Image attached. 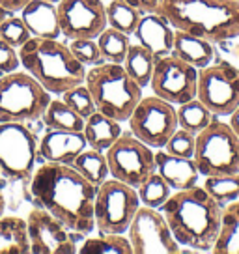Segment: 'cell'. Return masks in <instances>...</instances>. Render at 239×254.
I'll use <instances>...</instances> for the list:
<instances>
[{
    "mask_svg": "<svg viewBox=\"0 0 239 254\" xmlns=\"http://www.w3.org/2000/svg\"><path fill=\"white\" fill-rule=\"evenodd\" d=\"M96 192L97 185L88 182L71 165L45 163L30 178L34 206L55 215L77 236H88L96 230Z\"/></svg>",
    "mask_w": 239,
    "mask_h": 254,
    "instance_id": "obj_1",
    "label": "cell"
},
{
    "mask_svg": "<svg viewBox=\"0 0 239 254\" xmlns=\"http://www.w3.org/2000/svg\"><path fill=\"white\" fill-rule=\"evenodd\" d=\"M161 213L181 251L211 253L221 230L223 206L202 185L174 190L163 204Z\"/></svg>",
    "mask_w": 239,
    "mask_h": 254,
    "instance_id": "obj_2",
    "label": "cell"
},
{
    "mask_svg": "<svg viewBox=\"0 0 239 254\" xmlns=\"http://www.w3.org/2000/svg\"><path fill=\"white\" fill-rule=\"evenodd\" d=\"M159 13L176 30L215 45L239 40L238 0H163Z\"/></svg>",
    "mask_w": 239,
    "mask_h": 254,
    "instance_id": "obj_3",
    "label": "cell"
},
{
    "mask_svg": "<svg viewBox=\"0 0 239 254\" xmlns=\"http://www.w3.org/2000/svg\"><path fill=\"white\" fill-rule=\"evenodd\" d=\"M19 60L51 95H62L65 90L79 86L86 77V65L73 56L69 45L47 38H30L19 47Z\"/></svg>",
    "mask_w": 239,
    "mask_h": 254,
    "instance_id": "obj_4",
    "label": "cell"
},
{
    "mask_svg": "<svg viewBox=\"0 0 239 254\" xmlns=\"http://www.w3.org/2000/svg\"><path fill=\"white\" fill-rule=\"evenodd\" d=\"M84 84L94 97L97 111L118 122H127L142 97V88L129 77L123 64L103 60L90 65Z\"/></svg>",
    "mask_w": 239,
    "mask_h": 254,
    "instance_id": "obj_5",
    "label": "cell"
},
{
    "mask_svg": "<svg viewBox=\"0 0 239 254\" xmlns=\"http://www.w3.org/2000/svg\"><path fill=\"white\" fill-rule=\"evenodd\" d=\"M51 94L28 71L0 75V124L36 122L51 103Z\"/></svg>",
    "mask_w": 239,
    "mask_h": 254,
    "instance_id": "obj_6",
    "label": "cell"
},
{
    "mask_svg": "<svg viewBox=\"0 0 239 254\" xmlns=\"http://www.w3.org/2000/svg\"><path fill=\"white\" fill-rule=\"evenodd\" d=\"M194 163L200 176L239 174V136L224 118H213L196 135Z\"/></svg>",
    "mask_w": 239,
    "mask_h": 254,
    "instance_id": "obj_7",
    "label": "cell"
},
{
    "mask_svg": "<svg viewBox=\"0 0 239 254\" xmlns=\"http://www.w3.org/2000/svg\"><path fill=\"white\" fill-rule=\"evenodd\" d=\"M138 207L140 198L135 187L116 178H107L97 185L94 202L96 230L101 234H125Z\"/></svg>",
    "mask_w": 239,
    "mask_h": 254,
    "instance_id": "obj_8",
    "label": "cell"
},
{
    "mask_svg": "<svg viewBox=\"0 0 239 254\" xmlns=\"http://www.w3.org/2000/svg\"><path fill=\"white\" fill-rule=\"evenodd\" d=\"M40 140L21 122L0 124V174L9 182H30L36 170Z\"/></svg>",
    "mask_w": 239,
    "mask_h": 254,
    "instance_id": "obj_9",
    "label": "cell"
},
{
    "mask_svg": "<svg viewBox=\"0 0 239 254\" xmlns=\"http://www.w3.org/2000/svg\"><path fill=\"white\" fill-rule=\"evenodd\" d=\"M196 97L217 118H228L239 105V67L228 60H215L198 69Z\"/></svg>",
    "mask_w": 239,
    "mask_h": 254,
    "instance_id": "obj_10",
    "label": "cell"
},
{
    "mask_svg": "<svg viewBox=\"0 0 239 254\" xmlns=\"http://www.w3.org/2000/svg\"><path fill=\"white\" fill-rule=\"evenodd\" d=\"M129 133L148 144L153 150L165 148L168 138L178 129V112L176 105L168 103L157 95H142L135 111L127 120Z\"/></svg>",
    "mask_w": 239,
    "mask_h": 254,
    "instance_id": "obj_11",
    "label": "cell"
},
{
    "mask_svg": "<svg viewBox=\"0 0 239 254\" xmlns=\"http://www.w3.org/2000/svg\"><path fill=\"white\" fill-rule=\"evenodd\" d=\"M105 153L112 178L135 189L155 172V151L133 133H121Z\"/></svg>",
    "mask_w": 239,
    "mask_h": 254,
    "instance_id": "obj_12",
    "label": "cell"
},
{
    "mask_svg": "<svg viewBox=\"0 0 239 254\" xmlns=\"http://www.w3.org/2000/svg\"><path fill=\"white\" fill-rule=\"evenodd\" d=\"M127 238L133 254H178L181 245L176 241L161 209L142 206L138 207L127 228Z\"/></svg>",
    "mask_w": 239,
    "mask_h": 254,
    "instance_id": "obj_13",
    "label": "cell"
},
{
    "mask_svg": "<svg viewBox=\"0 0 239 254\" xmlns=\"http://www.w3.org/2000/svg\"><path fill=\"white\" fill-rule=\"evenodd\" d=\"M150 86L157 97L178 107L196 97L198 69L174 55L163 56L155 60Z\"/></svg>",
    "mask_w": 239,
    "mask_h": 254,
    "instance_id": "obj_14",
    "label": "cell"
},
{
    "mask_svg": "<svg viewBox=\"0 0 239 254\" xmlns=\"http://www.w3.org/2000/svg\"><path fill=\"white\" fill-rule=\"evenodd\" d=\"M26 230L32 254H75L79 251L75 243L77 234L41 207L30 209L26 217Z\"/></svg>",
    "mask_w": 239,
    "mask_h": 254,
    "instance_id": "obj_15",
    "label": "cell"
},
{
    "mask_svg": "<svg viewBox=\"0 0 239 254\" xmlns=\"http://www.w3.org/2000/svg\"><path fill=\"white\" fill-rule=\"evenodd\" d=\"M56 8L60 32L69 41L80 38L97 40L109 26L103 0H60Z\"/></svg>",
    "mask_w": 239,
    "mask_h": 254,
    "instance_id": "obj_16",
    "label": "cell"
},
{
    "mask_svg": "<svg viewBox=\"0 0 239 254\" xmlns=\"http://www.w3.org/2000/svg\"><path fill=\"white\" fill-rule=\"evenodd\" d=\"M174 34L176 28L167 21V17L155 13H142L136 30L133 32L135 41L146 47L155 58L172 55L174 49Z\"/></svg>",
    "mask_w": 239,
    "mask_h": 254,
    "instance_id": "obj_17",
    "label": "cell"
},
{
    "mask_svg": "<svg viewBox=\"0 0 239 254\" xmlns=\"http://www.w3.org/2000/svg\"><path fill=\"white\" fill-rule=\"evenodd\" d=\"M88 148V142L82 131H56L47 129V133L40 138L38 150L45 163H62L73 165L82 150Z\"/></svg>",
    "mask_w": 239,
    "mask_h": 254,
    "instance_id": "obj_18",
    "label": "cell"
},
{
    "mask_svg": "<svg viewBox=\"0 0 239 254\" xmlns=\"http://www.w3.org/2000/svg\"><path fill=\"white\" fill-rule=\"evenodd\" d=\"M155 170L165 178L172 190L191 189L198 185L200 172L192 157H178L159 148L155 151Z\"/></svg>",
    "mask_w": 239,
    "mask_h": 254,
    "instance_id": "obj_19",
    "label": "cell"
},
{
    "mask_svg": "<svg viewBox=\"0 0 239 254\" xmlns=\"http://www.w3.org/2000/svg\"><path fill=\"white\" fill-rule=\"evenodd\" d=\"M21 19L34 38L56 40L62 34L58 21V8L56 4L47 0H30L21 9Z\"/></svg>",
    "mask_w": 239,
    "mask_h": 254,
    "instance_id": "obj_20",
    "label": "cell"
},
{
    "mask_svg": "<svg viewBox=\"0 0 239 254\" xmlns=\"http://www.w3.org/2000/svg\"><path fill=\"white\" fill-rule=\"evenodd\" d=\"M172 55L181 58L183 62L194 65L196 69H202L215 60V43L187 34L183 30H176L174 34V49Z\"/></svg>",
    "mask_w": 239,
    "mask_h": 254,
    "instance_id": "obj_21",
    "label": "cell"
},
{
    "mask_svg": "<svg viewBox=\"0 0 239 254\" xmlns=\"http://www.w3.org/2000/svg\"><path fill=\"white\" fill-rule=\"evenodd\" d=\"M120 124L121 122L109 118L99 111H96L92 116H88L84 120V129H82L88 146L94 148V150L107 151L123 133Z\"/></svg>",
    "mask_w": 239,
    "mask_h": 254,
    "instance_id": "obj_22",
    "label": "cell"
},
{
    "mask_svg": "<svg viewBox=\"0 0 239 254\" xmlns=\"http://www.w3.org/2000/svg\"><path fill=\"white\" fill-rule=\"evenodd\" d=\"M30 241L26 219L15 215L0 217V254H28Z\"/></svg>",
    "mask_w": 239,
    "mask_h": 254,
    "instance_id": "obj_23",
    "label": "cell"
},
{
    "mask_svg": "<svg viewBox=\"0 0 239 254\" xmlns=\"http://www.w3.org/2000/svg\"><path fill=\"white\" fill-rule=\"evenodd\" d=\"M213 254H239V200L223 206L221 230L211 249Z\"/></svg>",
    "mask_w": 239,
    "mask_h": 254,
    "instance_id": "obj_24",
    "label": "cell"
},
{
    "mask_svg": "<svg viewBox=\"0 0 239 254\" xmlns=\"http://www.w3.org/2000/svg\"><path fill=\"white\" fill-rule=\"evenodd\" d=\"M40 120L47 129H56V131H82L84 129V118L73 111L62 97L51 99V103L47 105Z\"/></svg>",
    "mask_w": 239,
    "mask_h": 254,
    "instance_id": "obj_25",
    "label": "cell"
},
{
    "mask_svg": "<svg viewBox=\"0 0 239 254\" xmlns=\"http://www.w3.org/2000/svg\"><path fill=\"white\" fill-rule=\"evenodd\" d=\"M155 56L142 47L140 43H131L127 51V56L123 60V67L129 73V77L135 80L140 88L150 86V80L153 75V67H155Z\"/></svg>",
    "mask_w": 239,
    "mask_h": 254,
    "instance_id": "obj_26",
    "label": "cell"
},
{
    "mask_svg": "<svg viewBox=\"0 0 239 254\" xmlns=\"http://www.w3.org/2000/svg\"><path fill=\"white\" fill-rule=\"evenodd\" d=\"M77 172L86 178L88 182H92L94 185L103 183L109 176H111V168H109V161H107V153L99 150H94L88 146L86 150H82L77 155V159L71 165Z\"/></svg>",
    "mask_w": 239,
    "mask_h": 254,
    "instance_id": "obj_27",
    "label": "cell"
},
{
    "mask_svg": "<svg viewBox=\"0 0 239 254\" xmlns=\"http://www.w3.org/2000/svg\"><path fill=\"white\" fill-rule=\"evenodd\" d=\"M176 112H178V126L181 127V129L191 131L194 135H198L202 129H206L211 124V120L215 118L211 114V111L200 101L198 97L178 105Z\"/></svg>",
    "mask_w": 239,
    "mask_h": 254,
    "instance_id": "obj_28",
    "label": "cell"
},
{
    "mask_svg": "<svg viewBox=\"0 0 239 254\" xmlns=\"http://www.w3.org/2000/svg\"><path fill=\"white\" fill-rule=\"evenodd\" d=\"M79 254H133L129 238L123 234H101L97 238H88L79 247Z\"/></svg>",
    "mask_w": 239,
    "mask_h": 254,
    "instance_id": "obj_29",
    "label": "cell"
},
{
    "mask_svg": "<svg viewBox=\"0 0 239 254\" xmlns=\"http://www.w3.org/2000/svg\"><path fill=\"white\" fill-rule=\"evenodd\" d=\"M105 11H107V23H109V26L123 32L127 36H133V32L138 26V21L142 17V13L136 8H133L131 4H127L125 0H111L105 6Z\"/></svg>",
    "mask_w": 239,
    "mask_h": 254,
    "instance_id": "obj_30",
    "label": "cell"
},
{
    "mask_svg": "<svg viewBox=\"0 0 239 254\" xmlns=\"http://www.w3.org/2000/svg\"><path fill=\"white\" fill-rule=\"evenodd\" d=\"M97 45H99L101 58H103L105 62L123 64L125 56H127L129 45H131V40H129L127 34L107 26V28L97 36Z\"/></svg>",
    "mask_w": 239,
    "mask_h": 254,
    "instance_id": "obj_31",
    "label": "cell"
},
{
    "mask_svg": "<svg viewBox=\"0 0 239 254\" xmlns=\"http://www.w3.org/2000/svg\"><path fill=\"white\" fill-rule=\"evenodd\" d=\"M202 187L221 204L226 206L234 200H239V174L206 176Z\"/></svg>",
    "mask_w": 239,
    "mask_h": 254,
    "instance_id": "obj_32",
    "label": "cell"
},
{
    "mask_svg": "<svg viewBox=\"0 0 239 254\" xmlns=\"http://www.w3.org/2000/svg\"><path fill=\"white\" fill-rule=\"evenodd\" d=\"M136 192H138V198H140V204H142V206L161 209L163 204L170 198V194H172L174 190H172V187L165 182V178L155 170V172L136 189Z\"/></svg>",
    "mask_w": 239,
    "mask_h": 254,
    "instance_id": "obj_33",
    "label": "cell"
},
{
    "mask_svg": "<svg viewBox=\"0 0 239 254\" xmlns=\"http://www.w3.org/2000/svg\"><path fill=\"white\" fill-rule=\"evenodd\" d=\"M60 97L84 120H86L88 116H92V114L97 111L96 103H94V97H92V94H90V90L86 88L84 82L79 84V86H73V88H69V90H65Z\"/></svg>",
    "mask_w": 239,
    "mask_h": 254,
    "instance_id": "obj_34",
    "label": "cell"
},
{
    "mask_svg": "<svg viewBox=\"0 0 239 254\" xmlns=\"http://www.w3.org/2000/svg\"><path fill=\"white\" fill-rule=\"evenodd\" d=\"M0 38L4 41H8L11 47L19 49L32 38V34L26 28V24L21 19V15L11 13L4 23L0 24Z\"/></svg>",
    "mask_w": 239,
    "mask_h": 254,
    "instance_id": "obj_35",
    "label": "cell"
},
{
    "mask_svg": "<svg viewBox=\"0 0 239 254\" xmlns=\"http://www.w3.org/2000/svg\"><path fill=\"white\" fill-rule=\"evenodd\" d=\"M194 148H196V135L187 131V129L178 127L172 133V136L168 138V142L165 144L163 150H167L168 153L178 155V157H192Z\"/></svg>",
    "mask_w": 239,
    "mask_h": 254,
    "instance_id": "obj_36",
    "label": "cell"
},
{
    "mask_svg": "<svg viewBox=\"0 0 239 254\" xmlns=\"http://www.w3.org/2000/svg\"><path fill=\"white\" fill-rule=\"evenodd\" d=\"M69 51H71L73 56H75L82 65H86V67L103 62L101 51H99V45H97V40H90V38L71 40Z\"/></svg>",
    "mask_w": 239,
    "mask_h": 254,
    "instance_id": "obj_37",
    "label": "cell"
},
{
    "mask_svg": "<svg viewBox=\"0 0 239 254\" xmlns=\"http://www.w3.org/2000/svg\"><path fill=\"white\" fill-rule=\"evenodd\" d=\"M21 60H19V49L11 47L8 41L0 38V73H9L19 69Z\"/></svg>",
    "mask_w": 239,
    "mask_h": 254,
    "instance_id": "obj_38",
    "label": "cell"
},
{
    "mask_svg": "<svg viewBox=\"0 0 239 254\" xmlns=\"http://www.w3.org/2000/svg\"><path fill=\"white\" fill-rule=\"evenodd\" d=\"M133 8H136L140 13H155L159 11L163 0H125Z\"/></svg>",
    "mask_w": 239,
    "mask_h": 254,
    "instance_id": "obj_39",
    "label": "cell"
},
{
    "mask_svg": "<svg viewBox=\"0 0 239 254\" xmlns=\"http://www.w3.org/2000/svg\"><path fill=\"white\" fill-rule=\"evenodd\" d=\"M30 0H0V6L6 8L9 13H21V9L28 4Z\"/></svg>",
    "mask_w": 239,
    "mask_h": 254,
    "instance_id": "obj_40",
    "label": "cell"
},
{
    "mask_svg": "<svg viewBox=\"0 0 239 254\" xmlns=\"http://www.w3.org/2000/svg\"><path fill=\"white\" fill-rule=\"evenodd\" d=\"M228 124H230V127L238 133V136H239V105H238V109L228 116Z\"/></svg>",
    "mask_w": 239,
    "mask_h": 254,
    "instance_id": "obj_41",
    "label": "cell"
},
{
    "mask_svg": "<svg viewBox=\"0 0 239 254\" xmlns=\"http://www.w3.org/2000/svg\"><path fill=\"white\" fill-rule=\"evenodd\" d=\"M6 213V194L2 192V187H0V217Z\"/></svg>",
    "mask_w": 239,
    "mask_h": 254,
    "instance_id": "obj_42",
    "label": "cell"
},
{
    "mask_svg": "<svg viewBox=\"0 0 239 254\" xmlns=\"http://www.w3.org/2000/svg\"><path fill=\"white\" fill-rule=\"evenodd\" d=\"M9 15H11V13H9L8 9H6V8H2V6H0V24L4 23V21H6V19H8Z\"/></svg>",
    "mask_w": 239,
    "mask_h": 254,
    "instance_id": "obj_43",
    "label": "cell"
},
{
    "mask_svg": "<svg viewBox=\"0 0 239 254\" xmlns=\"http://www.w3.org/2000/svg\"><path fill=\"white\" fill-rule=\"evenodd\" d=\"M47 2H53V4H58V2H60V0H47Z\"/></svg>",
    "mask_w": 239,
    "mask_h": 254,
    "instance_id": "obj_44",
    "label": "cell"
},
{
    "mask_svg": "<svg viewBox=\"0 0 239 254\" xmlns=\"http://www.w3.org/2000/svg\"><path fill=\"white\" fill-rule=\"evenodd\" d=\"M0 178H2V174H0Z\"/></svg>",
    "mask_w": 239,
    "mask_h": 254,
    "instance_id": "obj_45",
    "label": "cell"
},
{
    "mask_svg": "<svg viewBox=\"0 0 239 254\" xmlns=\"http://www.w3.org/2000/svg\"><path fill=\"white\" fill-rule=\"evenodd\" d=\"M238 51H239V47H238Z\"/></svg>",
    "mask_w": 239,
    "mask_h": 254,
    "instance_id": "obj_46",
    "label": "cell"
},
{
    "mask_svg": "<svg viewBox=\"0 0 239 254\" xmlns=\"http://www.w3.org/2000/svg\"><path fill=\"white\" fill-rule=\"evenodd\" d=\"M0 75H2V73H0Z\"/></svg>",
    "mask_w": 239,
    "mask_h": 254,
    "instance_id": "obj_47",
    "label": "cell"
},
{
    "mask_svg": "<svg viewBox=\"0 0 239 254\" xmlns=\"http://www.w3.org/2000/svg\"><path fill=\"white\" fill-rule=\"evenodd\" d=\"M238 2H239V0H238Z\"/></svg>",
    "mask_w": 239,
    "mask_h": 254,
    "instance_id": "obj_48",
    "label": "cell"
}]
</instances>
